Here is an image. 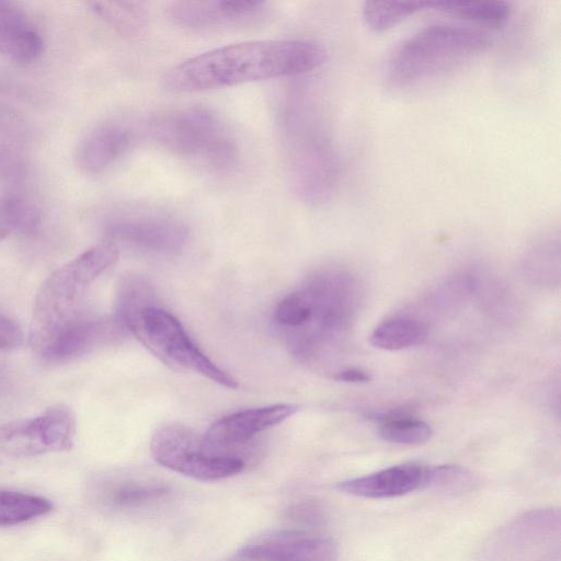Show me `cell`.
Returning a JSON list of instances; mask_svg holds the SVG:
<instances>
[{
  "mask_svg": "<svg viewBox=\"0 0 561 561\" xmlns=\"http://www.w3.org/2000/svg\"><path fill=\"white\" fill-rule=\"evenodd\" d=\"M473 482L472 474L465 468L456 465L432 466L427 488L445 491H465Z\"/></svg>",
  "mask_w": 561,
  "mask_h": 561,
  "instance_id": "cell-27",
  "label": "cell"
},
{
  "mask_svg": "<svg viewBox=\"0 0 561 561\" xmlns=\"http://www.w3.org/2000/svg\"><path fill=\"white\" fill-rule=\"evenodd\" d=\"M77 417L66 403H55L36 415L0 424V455L28 458L68 451L75 444Z\"/></svg>",
  "mask_w": 561,
  "mask_h": 561,
  "instance_id": "cell-9",
  "label": "cell"
},
{
  "mask_svg": "<svg viewBox=\"0 0 561 561\" xmlns=\"http://www.w3.org/2000/svg\"><path fill=\"white\" fill-rule=\"evenodd\" d=\"M44 49L43 35L28 13L15 2L0 0V53L15 65L28 66Z\"/></svg>",
  "mask_w": 561,
  "mask_h": 561,
  "instance_id": "cell-17",
  "label": "cell"
},
{
  "mask_svg": "<svg viewBox=\"0 0 561 561\" xmlns=\"http://www.w3.org/2000/svg\"><path fill=\"white\" fill-rule=\"evenodd\" d=\"M357 302L353 277L336 267H322L278 301L273 320L291 355L316 365L347 331Z\"/></svg>",
  "mask_w": 561,
  "mask_h": 561,
  "instance_id": "cell-2",
  "label": "cell"
},
{
  "mask_svg": "<svg viewBox=\"0 0 561 561\" xmlns=\"http://www.w3.org/2000/svg\"><path fill=\"white\" fill-rule=\"evenodd\" d=\"M430 9L486 26H502L511 15V4L505 1H430Z\"/></svg>",
  "mask_w": 561,
  "mask_h": 561,
  "instance_id": "cell-20",
  "label": "cell"
},
{
  "mask_svg": "<svg viewBox=\"0 0 561 561\" xmlns=\"http://www.w3.org/2000/svg\"><path fill=\"white\" fill-rule=\"evenodd\" d=\"M36 220L34 208L16 196H0V242L18 230L30 228Z\"/></svg>",
  "mask_w": 561,
  "mask_h": 561,
  "instance_id": "cell-25",
  "label": "cell"
},
{
  "mask_svg": "<svg viewBox=\"0 0 561 561\" xmlns=\"http://www.w3.org/2000/svg\"><path fill=\"white\" fill-rule=\"evenodd\" d=\"M288 520L298 526L319 527L325 523V512L320 503L304 500L295 503L286 512Z\"/></svg>",
  "mask_w": 561,
  "mask_h": 561,
  "instance_id": "cell-28",
  "label": "cell"
},
{
  "mask_svg": "<svg viewBox=\"0 0 561 561\" xmlns=\"http://www.w3.org/2000/svg\"><path fill=\"white\" fill-rule=\"evenodd\" d=\"M118 256L119 249L106 241L78 254L44 279L35 295L30 324V343L38 355L83 314L89 287Z\"/></svg>",
  "mask_w": 561,
  "mask_h": 561,
  "instance_id": "cell-4",
  "label": "cell"
},
{
  "mask_svg": "<svg viewBox=\"0 0 561 561\" xmlns=\"http://www.w3.org/2000/svg\"><path fill=\"white\" fill-rule=\"evenodd\" d=\"M23 331L20 324L7 314L0 313V351H8L21 345Z\"/></svg>",
  "mask_w": 561,
  "mask_h": 561,
  "instance_id": "cell-29",
  "label": "cell"
},
{
  "mask_svg": "<svg viewBox=\"0 0 561 561\" xmlns=\"http://www.w3.org/2000/svg\"><path fill=\"white\" fill-rule=\"evenodd\" d=\"M114 318L167 366L199 374L229 389L238 388V380L206 356L178 318L160 305L145 278L127 275L121 280Z\"/></svg>",
  "mask_w": 561,
  "mask_h": 561,
  "instance_id": "cell-3",
  "label": "cell"
},
{
  "mask_svg": "<svg viewBox=\"0 0 561 561\" xmlns=\"http://www.w3.org/2000/svg\"><path fill=\"white\" fill-rule=\"evenodd\" d=\"M298 411L294 404H274L226 415L214 422L204 434L213 447L237 454L255 435L286 421Z\"/></svg>",
  "mask_w": 561,
  "mask_h": 561,
  "instance_id": "cell-13",
  "label": "cell"
},
{
  "mask_svg": "<svg viewBox=\"0 0 561 561\" xmlns=\"http://www.w3.org/2000/svg\"><path fill=\"white\" fill-rule=\"evenodd\" d=\"M89 5L95 15L121 34L136 36L147 25V13L138 2L93 1Z\"/></svg>",
  "mask_w": 561,
  "mask_h": 561,
  "instance_id": "cell-22",
  "label": "cell"
},
{
  "mask_svg": "<svg viewBox=\"0 0 561 561\" xmlns=\"http://www.w3.org/2000/svg\"><path fill=\"white\" fill-rule=\"evenodd\" d=\"M282 125L288 179L294 193L309 205L328 203L339 181L337 156L298 95L285 105Z\"/></svg>",
  "mask_w": 561,
  "mask_h": 561,
  "instance_id": "cell-6",
  "label": "cell"
},
{
  "mask_svg": "<svg viewBox=\"0 0 561 561\" xmlns=\"http://www.w3.org/2000/svg\"><path fill=\"white\" fill-rule=\"evenodd\" d=\"M107 242L151 255L179 253L188 238L187 227L178 219L156 214H130L106 225Z\"/></svg>",
  "mask_w": 561,
  "mask_h": 561,
  "instance_id": "cell-10",
  "label": "cell"
},
{
  "mask_svg": "<svg viewBox=\"0 0 561 561\" xmlns=\"http://www.w3.org/2000/svg\"><path fill=\"white\" fill-rule=\"evenodd\" d=\"M126 335V330L115 318L83 313L64 330L41 356L49 363H67L119 342Z\"/></svg>",
  "mask_w": 561,
  "mask_h": 561,
  "instance_id": "cell-12",
  "label": "cell"
},
{
  "mask_svg": "<svg viewBox=\"0 0 561 561\" xmlns=\"http://www.w3.org/2000/svg\"><path fill=\"white\" fill-rule=\"evenodd\" d=\"M432 466L415 462L391 466L362 477L341 481L340 492L365 499H392L428 485Z\"/></svg>",
  "mask_w": 561,
  "mask_h": 561,
  "instance_id": "cell-14",
  "label": "cell"
},
{
  "mask_svg": "<svg viewBox=\"0 0 561 561\" xmlns=\"http://www.w3.org/2000/svg\"><path fill=\"white\" fill-rule=\"evenodd\" d=\"M432 434L433 431L426 422L411 417L391 419L379 427V436L383 440L399 445H421Z\"/></svg>",
  "mask_w": 561,
  "mask_h": 561,
  "instance_id": "cell-24",
  "label": "cell"
},
{
  "mask_svg": "<svg viewBox=\"0 0 561 561\" xmlns=\"http://www.w3.org/2000/svg\"><path fill=\"white\" fill-rule=\"evenodd\" d=\"M23 142L16 128L0 115V179L14 175L22 163Z\"/></svg>",
  "mask_w": 561,
  "mask_h": 561,
  "instance_id": "cell-26",
  "label": "cell"
},
{
  "mask_svg": "<svg viewBox=\"0 0 561 561\" xmlns=\"http://www.w3.org/2000/svg\"><path fill=\"white\" fill-rule=\"evenodd\" d=\"M484 30L447 23L428 25L399 44L386 66V80L396 90L416 85L488 50Z\"/></svg>",
  "mask_w": 561,
  "mask_h": 561,
  "instance_id": "cell-5",
  "label": "cell"
},
{
  "mask_svg": "<svg viewBox=\"0 0 561 561\" xmlns=\"http://www.w3.org/2000/svg\"><path fill=\"white\" fill-rule=\"evenodd\" d=\"M134 142V133L122 121L110 119L93 127L80 141L76 161L89 174H100L122 160Z\"/></svg>",
  "mask_w": 561,
  "mask_h": 561,
  "instance_id": "cell-16",
  "label": "cell"
},
{
  "mask_svg": "<svg viewBox=\"0 0 561 561\" xmlns=\"http://www.w3.org/2000/svg\"><path fill=\"white\" fill-rule=\"evenodd\" d=\"M98 492L103 506L114 511H127L163 499L170 489L160 482L121 478L105 481Z\"/></svg>",
  "mask_w": 561,
  "mask_h": 561,
  "instance_id": "cell-18",
  "label": "cell"
},
{
  "mask_svg": "<svg viewBox=\"0 0 561 561\" xmlns=\"http://www.w3.org/2000/svg\"><path fill=\"white\" fill-rule=\"evenodd\" d=\"M427 336L423 321L411 316H394L380 322L369 336L370 343L386 351H399L419 345Z\"/></svg>",
  "mask_w": 561,
  "mask_h": 561,
  "instance_id": "cell-19",
  "label": "cell"
},
{
  "mask_svg": "<svg viewBox=\"0 0 561 561\" xmlns=\"http://www.w3.org/2000/svg\"><path fill=\"white\" fill-rule=\"evenodd\" d=\"M328 59V48L317 41H247L190 57L169 69L163 79L172 91H205L305 75Z\"/></svg>",
  "mask_w": 561,
  "mask_h": 561,
  "instance_id": "cell-1",
  "label": "cell"
},
{
  "mask_svg": "<svg viewBox=\"0 0 561 561\" xmlns=\"http://www.w3.org/2000/svg\"><path fill=\"white\" fill-rule=\"evenodd\" d=\"M264 7L254 0L178 1L169 7L168 14L181 27L204 30L248 21L260 15Z\"/></svg>",
  "mask_w": 561,
  "mask_h": 561,
  "instance_id": "cell-15",
  "label": "cell"
},
{
  "mask_svg": "<svg viewBox=\"0 0 561 561\" xmlns=\"http://www.w3.org/2000/svg\"><path fill=\"white\" fill-rule=\"evenodd\" d=\"M53 510L54 504L46 497L0 489V527L27 523Z\"/></svg>",
  "mask_w": 561,
  "mask_h": 561,
  "instance_id": "cell-21",
  "label": "cell"
},
{
  "mask_svg": "<svg viewBox=\"0 0 561 561\" xmlns=\"http://www.w3.org/2000/svg\"><path fill=\"white\" fill-rule=\"evenodd\" d=\"M149 133L162 148L215 171H228L238 162L234 139L208 107L194 105L158 114L149 123Z\"/></svg>",
  "mask_w": 561,
  "mask_h": 561,
  "instance_id": "cell-7",
  "label": "cell"
},
{
  "mask_svg": "<svg viewBox=\"0 0 561 561\" xmlns=\"http://www.w3.org/2000/svg\"><path fill=\"white\" fill-rule=\"evenodd\" d=\"M150 451L159 465L203 481L236 476L247 466L238 454L213 447L204 435L180 424L159 427L152 435Z\"/></svg>",
  "mask_w": 561,
  "mask_h": 561,
  "instance_id": "cell-8",
  "label": "cell"
},
{
  "mask_svg": "<svg viewBox=\"0 0 561 561\" xmlns=\"http://www.w3.org/2000/svg\"><path fill=\"white\" fill-rule=\"evenodd\" d=\"M333 378L344 382H367L370 380V376L366 371L357 368L343 369L336 373Z\"/></svg>",
  "mask_w": 561,
  "mask_h": 561,
  "instance_id": "cell-30",
  "label": "cell"
},
{
  "mask_svg": "<svg viewBox=\"0 0 561 561\" xmlns=\"http://www.w3.org/2000/svg\"><path fill=\"white\" fill-rule=\"evenodd\" d=\"M230 561H337V547L322 535L284 530L245 545Z\"/></svg>",
  "mask_w": 561,
  "mask_h": 561,
  "instance_id": "cell-11",
  "label": "cell"
},
{
  "mask_svg": "<svg viewBox=\"0 0 561 561\" xmlns=\"http://www.w3.org/2000/svg\"><path fill=\"white\" fill-rule=\"evenodd\" d=\"M426 9H430V1H366L363 19L369 28L382 32Z\"/></svg>",
  "mask_w": 561,
  "mask_h": 561,
  "instance_id": "cell-23",
  "label": "cell"
}]
</instances>
